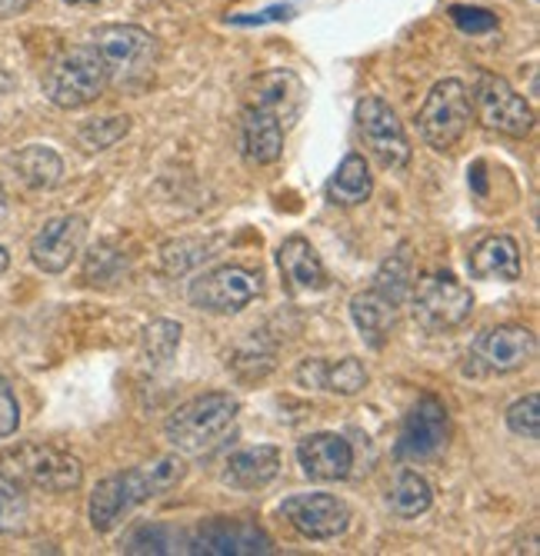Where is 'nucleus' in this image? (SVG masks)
<instances>
[{
  "instance_id": "11",
  "label": "nucleus",
  "mask_w": 540,
  "mask_h": 556,
  "mask_svg": "<svg viewBox=\"0 0 540 556\" xmlns=\"http://www.w3.org/2000/svg\"><path fill=\"white\" fill-rule=\"evenodd\" d=\"M448 443V407L444 400H437L434 393H420L417 403L407 410L398 443H394V457L404 464H420L437 457Z\"/></svg>"
},
{
  "instance_id": "31",
  "label": "nucleus",
  "mask_w": 540,
  "mask_h": 556,
  "mask_svg": "<svg viewBox=\"0 0 540 556\" xmlns=\"http://www.w3.org/2000/svg\"><path fill=\"white\" fill-rule=\"evenodd\" d=\"M507 427L517 437L537 440V433H540V396L537 393H527L517 403H511V407H507Z\"/></svg>"
},
{
  "instance_id": "28",
  "label": "nucleus",
  "mask_w": 540,
  "mask_h": 556,
  "mask_svg": "<svg viewBox=\"0 0 540 556\" xmlns=\"http://www.w3.org/2000/svg\"><path fill=\"white\" fill-rule=\"evenodd\" d=\"M374 287L384 290L387 296H394L398 303H404V296L411 290V257H407V247H401L398 254H390L384 261V267L374 277Z\"/></svg>"
},
{
  "instance_id": "33",
  "label": "nucleus",
  "mask_w": 540,
  "mask_h": 556,
  "mask_svg": "<svg viewBox=\"0 0 540 556\" xmlns=\"http://www.w3.org/2000/svg\"><path fill=\"white\" fill-rule=\"evenodd\" d=\"M124 549L127 553H167V549H174V540L164 527H140L130 533Z\"/></svg>"
},
{
  "instance_id": "12",
  "label": "nucleus",
  "mask_w": 540,
  "mask_h": 556,
  "mask_svg": "<svg viewBox=\"0 0 540 556\" xmlns=\"http://www.w3.org/2000/svg\"><path fill=\"white\" fill-rule=\"evenodd\" d=\"M284 520L307 540H334L348 533L351 507L334 493H298L287 496L280 507Z\"/></svg>"
},
{
  "instance_id": "32",
  "label": "nucleus",
  "mask_w": 540,
  "mask_h": 556,
  "mask_svg": "<svg viewBox=\"0 0 540 556\" xmlns=\"http://www.w3.org/2000/svg\"><path fill=\"white\" fill-rule=\"evenodd\" d=\"M451 21L464 30V34H494L498 30V17L484 11V8H464V4H454L451 8Z\"/></svg>"
},
{
  "instance_id": "14",
  "label": "nucleus",
  "mask_w": 540,
  "mask_h": 556,
  "mask_svg": "<svg viewBox=\"0 0 540 556\" xmlns=\"http://www.w3.org/2000/svg\"><path fill=\"white\" fill-rule=\"evenodd\" d=\"M187 549H193V553H217V556H240V553H271L274 543L251 520L214 517V520H204L198 527V533L190 536Z\"/></svg>"
},
{
  "instance_id": "5",
  "label": "nucleus",
  "mask_w": 540,
  "mask_h": 556,
  "mask_svg": "<svg viewBox=\"0 0 540 556\" xmlns=\"http://www.w3.org/2000/svg\"><path fill=\"white\" fill-rule=\"evenodd\" d=\"M108 64V80L117 87H140L151 80L158 61V37L137 24H108L90 40Z\"/></svg>"
},
{
  "instance_id": "35",
  "label": "nucleus",
  "mask_w": 540,
  "mask_h": 556,
  "mask_svg": "<svg viewBox=\"0 0 540 556\" xmlns=\"http://www.w3.org/2000/svg\"><path fill=\"white\" fill-rule=\"evenodd\" d=\"M34 0H0V21H11V17H21Z\"/></svg>"
},
{
  "instance_id": "37",
  "label": "nucleus",
  "mask_w": 540,
  "mask_h": 556,
  "mask_svg": "<svg viewBox=\"0 0 540 556\" xmlns=\"http://www.w3.org/2000/svg\"><path fill=\"white\" fill-rule=\"evenodd\" d=\"M8 217V190H4V184H0V220Z\"/></svg>"
},
{
  "instance_id": "10",
  "label": "nucleus",
  "mask_w": 540,
  "mask_h": 556,
  "mask_svg": "<svg viewBox=\"0 0 540 556\" xmlns=\"http://www.w3.org/2000/svg\"><path fill=\"white\" fill-rule=\"evenodd\" d=\"M470 111L487 130H498L507 137H527L533 130V111L527 100L498 74H477L474 93H470Z\"/></svg>"
},
{
  "instance_id": "23",
  "label": "nucleus",
  "mask_w": 540,
  "mask_h": 556,
  "mask_svg": "<svg viewBox=\"0 0 540 556\" xmlns=\"http://www.w3.org/2000/svg\"><path fill=\"white\" fill-rule=\"evenodd\" d=\"M398 307H401V303H398L394 296H387L384 290H377V287H371V290H364V293H357V296L351 300L354 327L361 330V337H364L374 350H380V346L387 343L390 330H394V324H398Z\"/></svg>"
},
{
  "instance_id": "21",
  "label": "nucleus",
  "mask_w": 540,
  "mask_h": 556,
  "mask_svg": "<svg viewBox=\"0 0 540 556\" xmlns=\"http://www.w3.org/2000/svg\"><path fill=\"white\" fill-rule=\"evenodd\" d=\"M277 473H280V450L271 443H261V446L230 453L221 470V483L240 493H251V490L267 486Z\"/></svg>"
},
{
  "instance_id": "26",
  "label": "nucleus",
  "mask_w": 540,
  "mask_h": 556,
  "mask_svg": "<svg viewBox=\"0 0 540 556\" xmlns=\"http://www.w3.org/2000/svg\"><path fill=\"white\" fill-rule=\"evenodd\" d=\"M430 503H434V490H430V483H427L420 473H414V470H404V473L398 477L394 490H390V496H387L390 514L401 517V520H414V517L427 514V510H430Z\"/></svg>"
},
{
  "instance_id": "34",
  "label": "nucleus",
  "mask_w": 540,
  "mask_h": 556,
  "mask_svg": "<svg viewBox=\"0 0 540 556\" xmlns=\"http://www.w3.org/2000/svg\"><path fill=\"white\" fill-rule=\"evenodd\" d=\"M21 427V403L14 396V387L0 377V440L14 437Z\"/></svg>"
},
{
  "instance_id": "19",
  "label": "nucleus",
  "mask_w": 540,
  "mask_h": 556,
  "mask_svg": "<svg viewBox=\"0 0 540 556\" xmlns=\"http://www.w3.org/2000/svg\"><path fill=\"white\" fill-rule=\"evenodd\" d=\"M243 104H258V108L277 114L290 127L304 111V84L290 71H267V74L254 77Z\"/></svg>"
},
{
  "instance_id": "4",
  "label": "nucleus",
  "mask_w": 540,
  "mask_h": 556,
  "mask_svg": "<svg viewBox=\"0 0 540 556\" xmlns=\"http://www.w3.org/2000/svg\"><path fill=\"white\" fill-rule=\"evenodd\" d=\"M0 480L30 493H71L84 480L80 460L47 443H17L0 453Z\"/></svg>"
},
{
  "instance_id": "7",
  "label": "nucleus",
  "mask_w": 540,
  "mask_h": 556,
  "mask_svg": "<svg viewBox=\"0 0 540 556\" xmlns=\"http://www.w3.org/2000/svg\"><path fill=\"white\" fill-rule=\"evenodd\" d=\"M470 90L464 80L448 77L434 84L424 108L417 111V134L434 150H451L470 127Z\"/></svg>"
},
{
  "instance_id": "36",
  "label": "nucleus",
  "mask_w": 540,
  "mask_h": 556,
  "mask_svg": "<svg viewBox=\"0 0 540 556\" xmlns=\"http://www.w3.org/2000/svg\"><path fill=\"white\" fill-rule=\"evenodd\" d=\"M8 267H11V254H8V247L0 243V274H8Z\"/></svg>"
},
{
  "instance_id": "15",
  "label": "nucleus",
  "mask_w": 540,
  "mask_h": 556,
  "mask_svg": "<svg viewBox=\"0 0 540 556\" xmlns=\"http://www.w3.org/2000/svg\"><path fill=\"white\" fill-rule=\"evenodd\" d=\"M537 340L527 327H494L477 337L474 343V357L490 370V374H514L520 367H527L533 361Z\"/></svg>"
},
{
  "instance_id": "18",
  "label": "nucleus",
  "mask_w": 540,
  "mask_h": 556,
  "mask_svg": "<svg viewBox=\"0 0 540 556\" xmlns=\"http://www.w3.org/2000/svg\"><path fill=\"white\" fill-rule=\"evenodd\" d=\"M467 270L474 280H487V283H514L520 280V243L507 233H494L484 237L470 247L467 254Z\"/></svg>"
},
{
  "instance_id": "8",
  "label": "nucleus",
  "mask_w": 540,
  "mask_h": 556,
  "mask_svg": "<svg viewBox=\"0 0 540 556\" xmlns=\"http://www.w3.org/2000/svg\"><path fill=\"white\" fill-rule=\"evenodd\" d=\"M261 293H264L261 270L240 267V264L214 267L201 277H193L187 287L190 307L208 311V314H240L243 307H251Z\"/></svg>"
},
{
  "instance_id": "13",
  "label": "nucleus",
  "mask_w": 540,
  "mask_h": 556,
  "mask_svg": "<svg viewBox=\"0 0 540 556\" xmlns=\"http://www.w3.org/2000/svg\"><path fill=\"white\" fill-rule=\"evenodd\" d=\"M87 240V220L80 214H64L47 220L34 240H30V261L43 270V274H64Z\"/></svg>"
},
{
  "instance_id": "29",
  "label": "nucleus",
  "mask_w": 540,
  "mask_h": 556,
  "mask_svg": "<svg viewBox=\"0 0 540 556\" xmlns=\"http://www.w3.org/2000/svg\"><path fill=\"white\" fill-rule=\"evenodd\" d=\"M130 130V117H101V121H87L77 130V140L84 150H108L117 140H124Z\"/></svg>"
},
{
  "instance_id": "16",
  "label": "nucleus",
  "mask_w": 540,
  "mask_h": 556,
  "mask_svg": "<svg viewBox=\"0 0 540 556\" xmlns=\"http://www.w3.org/2000/svg\"><path fill=\"white\" fill-rule=\"evenodd\" d=\"M298 460L304 473L317 483L348 480L354 467V446L340 433H311L298 443Z\"/></svg>"
},
{
  "instance_id": "27",
  "label": "nucleus",
  "mask_w": 540,
  "mask_h": 556,
  "mask_svg": "<svg viewBox=\"0 0 540 556\" xmlns=\"http://www.w3.org/2000/svg\"><path fill=\"white\" fill-rule=\"evenodd\" d=\"M180 346V324L174 320H154L143 327V361L151 367L171 364V357Z\"/></svg>"
},
{
  "instance_id": "17",
  "label": "nucleus",
  "mask_w": 540,
  "mask_h": 556,
  "mask_svg": "<svg viewBox=\"0 0 540 556\" xmlns=\"http://www.w3.org/2000/svg\"><path fill=\"white\" fill-rule=\"evenodd\" d=\"M277 267H280V277H284V287L290 296H307V293H321L330 287L324 261L317 257V250L304 237H287L280 243Z\"/></svg>"
},
{
  "instance_id": "2",
  "label": "nucleus",
  "mask_w": 540,
  "mask_h": 556,
  "mask_svg": "<svg viewBox=\"0 0 540 556\" xmlns=\"http://www.w3.org/2000/svg\"><path fill=\"white\" fill-rule=\"evenodd\" d=\"M111 87L108 64L93 43L64 47L43 71V97L61 111H80Z\"/></svg>"
},
{
  "instance_id": "22",
  "label": "nucleus",
  "mask_w": 540,
  "mask_h": 556,
  "mask_svg": "<svg viewBox=\"0 0 540 556\" xmlns=\"http://www.w3.org/2000/svg\"><path fill=\"white\" fill-rule=\"evenodd\" d=\"M298 380L304 387H317V390H330L337 396H357L367 387V367L357 357H340V361H304L298 370Z\"/></svg>"
},
{
  "instance_id": "38",
  "label": "nucleus",
  "mask_w": 540,
  "mask_h": 556,
  "mask_svg": "<svg viewBox=\"0 0 540 556\" xmlns=\"http://www.w3.org/2000/svg\"><path fill=\"white\" fill-rule=\"evenodd\" d=\"M67 4H74V8H87V4H101V0H67Z\"/></svg>"
},
{
  "instance_id": "20",
  "label": "nucleus",
  "mask_w": 540,
  "mask_h": 556,
  "mask_svg": "<svg viewBox=\"0 0 540 556\" xmlns=\"http://www.w3.org/2000/svg\"><path fill=\"white\" fill-rule=\"evenodd\" d=\"M284 137H287V124L258 108V104H243V114H240V140H243V154H248L251 164H277L280 154H284Z\"/></svg>"
},
{
  "instance_id": "3",
  "label": "nucleus",
  "mask_w": 540,
  "mask_h": 556,
  "mask_svg": "<svg viewBox=\"0 0 540 556\" xmlns=\"http://www.w3.org/2000/svg\"><path fill=\"white\" fill-rule=\"evenodd\" d=\"M237 414H240L237 396L224 390H211L180 403L164 424V437L180 453H208L234 430Z\"/></svg>"
},
{
  "instance_id": "30",
  "label": "nucleus",
  "mask_w": 540,
  "mask_h": 556,
  "mask_svg": "<svg viewBox=\"0 0 540 556\" xmlns=\"http://www.w3.org/2000/svg\"><path fill=\"white\" fill-rule=\"evenodd\" d=\"M27 523V496L24 490L11 486L8 480H0V536L21 533Z\"/></svg>"
},
{
  "instance_id": "24",
  "label": "nucleus",
  "mask_w": 540,
  "mask_h": 556,
  "mask_svg": "<svg viewBox=\"0 0 540 556\" xmlns=\"http://www.w3.org/2000/svg\"><path fill=\"white\" fill-rule=\"evenodd\" d=\"M11 170L17 174V180L30 190H54L64 180V161L58 150L43 147V143H30L21 147L17 154H11Z\"/></svg>"
},
{
  "instance_id": "6",
  "label": "nucleus",
  "mask_w": 540,
  "mask_h": 556,
  "mask_svg": "<svg viewBox=\"0 0 540 556\" xmlns=\"http://www.w3.org/2000/svg\"><path fill=\"white\" fill-rule=\"evenodd\" d=\"M411 314L420 330L427 333H448L461 327L474 311V293L448 270L424 274L411 290Z\"/></svg>"
},
{
  "instance_id": "9",
  "label": "nucleus",
  "mask_w": 540,
  "mask_h": 556,
  "mask_svg": "<svg viewBox=\"0 0 540 556\" xmlns=\"http://www.w3.org/2000/svg\"><path fill=\"white\" fill-rule=\"evenodd\" d=\"M357 137L367 147V154L384 170H407L411 167V140L404 134V124L390 111L387 100L364 97L357 104Z\"/></svg>"
},
{
  "instance_id": "25",
  "label": "nucleus",
  "mask_w": 540,
  "mask_h": 556,
  "mask_svg": "<svg viewBox=\"0 0 540 556\" xmlns=\"http://www.w3.org/2000/svg\"><path fill=\"white\" fill-rule=\"evenodd\" d=\"M327 193L334 204L340 207H361L371 200L374 193V177H371V167L361 154H348L340 161V167L334 170L330 184H327Z\"/></svg>"
},
{
  "instance_id": "1",
  "label": "nucleus",
  "mask_w": 540,
  "mask_h": 556,
  "mask_svg": "<svg viewBox=\"0 0 540 556\" xmlns=\"http://www.w3.org/2000/svg\"><path fill=\"white\" fill-rule=\"evenodd\" d=\"M184 460L180 457H158L151 464L130 467L124 473H111L93 486L87 517L97 533H111L127 514H134L140 503L154 500L167 490H174L184 480Z\"/></svg>"
}]
</instances>
